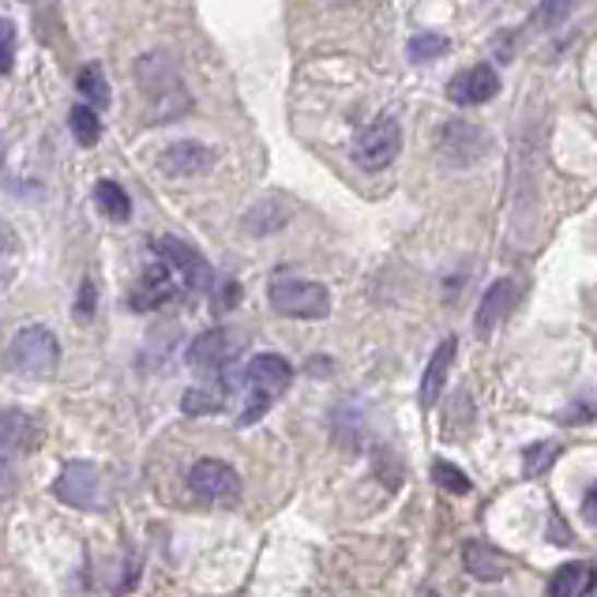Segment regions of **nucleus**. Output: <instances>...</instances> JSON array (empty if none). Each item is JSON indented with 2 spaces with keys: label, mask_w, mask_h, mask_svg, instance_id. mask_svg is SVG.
I'll return each mask as SVG.
<instances>
[{
  "label": "nucleus",
  "mask_w": 597,
  "mask_h": 597,
  "mask_svg": "<svg viewBox=\"0 0 597 597\" xmlns=\"http://www.w3.org/2000/svg\"><path fill=\"white\" fill-rule=\"evenodd\" d=\"M275 403L271 395H263V391H249V406H244V414H241V425H252V421H260L263 414H267V406Z\"/></svg>",
  "instance_id": "obj_30"
},
{
  "label": "nucleus",
  "mask_w": 597,
  "mask_h": 597,
  "mask_svg": "<svg viewBox=\"0 0 597 597\" xmlns=\"http://www.w3.org/2000/svg\"><path fill=\"white\" fill-rule=\"evenodd\" d=\"M177 297V275L169 263L155 260L147 271H143V278L135 283L132 297H128V305H132L135 312H158L166 309L169 301Z\"/></svg>",
  "instance_id": "obj_9"
},
{
  "label": "nucleus",
  "mask_w": 597,
  "mask_h": 597,
  "mask_svg": "<svg viewBox=\"0 0 597 597\" xmlns=\"http://www.w3.org/2000/svg\"><path fill=\"white\" fill-rule=\"evenodd\" d=\"M597 586V568L590 560H578V564L557 568V575L549 578V597H590Z\"/></svg>",
  "instance_id": "obj_19"
},
{
  "label": "nucleus",
  "mask_w": 597,
  "mask_h": 597,
  "mask_svg": "<svg viewBox=\"0 0 597 597\" xmlns=\"http://www.w3.org/2000/svg\"><path fill=\"white\" fill-rule=\"evenodd\" d=\"M135 87L147 95V121L162 124V121H177L192 109V95L184 91V80L177 72V61L166 53V49H155V53L140 57L135 61Z\"/></svg>",
  "instance_id": "obj_1"
},
{
  "label": "nucleus",
  "mask_w": 597,
  "mask_h": 597,
  "mask_svg": "<svg viewBox=\"0 0 597 597\" xmlns=\"http://www.w3.org/2000/svg\"><path fill=\"white\" fill-rule=\"evenodd\" d=\"M497 95H500V75L492 64H474L447 83V98L455 106H485V102H492Z\"/></svg>",
  "instance_id": "obj_11"
},
{
  "label": "nucleus",
  "mask_w": 597,
  "mask_h": 597,
  "mask_svg": "<svg viewBox=\"0 0 597 597\" xmlns=\"http://www.w3.org/2000/svg\"><path fill=\"white\" fill-rule=\"evenodd\" d=\"M8 369L12 372H23V377H53L57 365H61V343L49 327L41 323H31V327H20L8 343V354H4Z\"/></svg>",
  "instance_id": "obj_2"
},
{
  "label": "nucleus",
  "mask_w": 597,
  "mask_h": 597,
  "mask_svg": "<svg viewBox=\"0 0 597 597\" xmlns=\"http://www.w3.org/2000/svg\"><path fill=\"white\" fill-rule=\"evenodd\" d=\"M289 215H294V211H289V203L283 195H260V200L241 215V229L249 237H271V234H278V229H286Z\"/></svg>",
  "instance_id": "obj_14"
},
{
  "label": "nucleus",
  "mask_w": 597,
  "mask_h": 597,
  "mask_svg": "<svg viewBox=\"0 0 597 597\" xmlns=\"http://www.w3.org/2000/svg\"><path fill=\"white\" fill-rule=\"evenodd\" d=\"M515 301H518V283H515V278H497V283L485 289L481 305H477V315H474L477 335H481V338L492 335V331H497L500 323L511 315Z\"/></svg>",
  "instance_id": "obj_12"
},
{
  "label": "nucleus",
  "mask_w": 597,
  "mask_h": 597,
  "mask_svg": "<svg viewBox=\"0 0 597 597\" xmlns=\"http://www.w3.org/2000/svg\"><path fill=\"white\" fill-rule=\"evenodd\" d=\"M155 252L162 263H169L174 267V275L184 278V286L189 289H200V294H211V286H215V275H211V263L203 260L200 252L192 249V244H184L181 237H158L155 241Z\"/></svg>",
  "instance_id": "obj_6"
},
{
  "label": "nucleus",
  "mask_w": 597,
  "mask_h": 597,
  "mask_svg": "<svg viewBox=\"0 0 597 597\" xmlns=\"http://www.w3.org/2000/svg\"><path fill=\"white\" fill-rule=\"evenodd\" d=\"M440 158L455 169H466L470 162H477L489 151V135L481 132L477 124H466V121H447L440 128V143H437Z\"/></svg>",
  "instance_id": "obj_8"
},
{
  "label": "nucleus",
  "mask_w": 597,
  "mask_h": 597,
  "mask_svg": "<svg viewBox=\"0 0 597 597\" xmlns=\"http://www.w3.org/2000/svg\"><path fill=\"white\" fill-rule=\"evenodd\" d=\"M583 515H586V523L597 526V485H590V489H586V497H583Z\"/></svg>",
  "instance_id": "obj_33"
},
{
  "label": "nucleus",
  "mask_w": 597,
  "mask_h": 597,
  "mask_svg": "<svg viewBox=\"0 0 597 597\" xmlns=\"http://www.w3.org/2000/svg\"><path fill=\"white\" fill-rule=\"evenodd\" d=\"M68 128H72L75 143L80 147H95V143L102 140V121H98V109L95 106H75L72 114H68Z\"/></svg>",
  "instance_id": "obj_22"
},
{
  "label": "nucleus",
  "mask_w": 597,
  "mask_h": 597,
  "mask_svg": "<svg viewBox=\"0 0 597 597\" xmlns=\"http://www.w3.org/2000/svg\"><path fill=\"white\" fill-rule=\"evenodd\" d=\"M15 64V23L0 15V75H8Z\"/></svg>",
  "instance_id": "obj_28"
},
{
  "label": "nucleus",
  "mask_w": 597,
  "mask_h": 597,
  "mask_svg": "<svg viewBox=\"0 0 597 597\" xmlns=\"http://www.w3.org/2000/svg\"><path fill=\"white\" fill-rule=\"evenodd\" d=\"M432 481H437L443 492H451V497H466V492L474 489L470 477L458 470V466L443 463V458H440V463H432Z\"/></svg>",
  "instance_id": "obj_27"
},
{
  "label": "nucleus",
  "mask_w": 597,
  "mask_h": 597,
  "mask_svg": "<svg viewBox=\"0 0 597 597\" xmlns=\"http://www.w3.org/2000/svg\"><path fill=\"white\" fill-rule=\"evenodd\" d=\"M38 447V425L23 409H0V455H23Z\"/></svg>",
  "instance_id": "obj_15"
},
{
  "label": "nucleus",
  "mask_w": 597,
  "mask_h": 597,
  "mask_svg": "<svg viewBox=\"0 0 597 597\" xmlns=\"http://www.w3.org/2000/svg\"><path fill=\"white\" fill-rule=\"evenodd\" d=\"M229 357H234V335L222 327L203 331V335L189 346V365L200 372H218Z\"/></svg>",
  "instance_id": "obj_16"
},
{
  "label": "nucleus",
  "mask_w": 597,
  "mask_h": 597,
  "mask_svg": "<svg viewBox=\"0 0 597 597\" xmlns=\"http://www.w3.org/2000/svg\"><path fill=\"white\" fill-rule=\"evenodd\" d=\"M95 283L91 278H83V286H80V297H75V315H80L83 323L87 320H95Z\"/></svg>",
  "instance_id": "obj_29"
},
{
  "label": "nucleus",
  "mask_w": 597,
  "mask_h": 597,
  "mask_svg": "<svg viewBox=\"0 0 597 597\" xmlns=\"http://www.w3.org/2000/svg\"><path fill=\"white\" fill-rule=\"evenodd\" d=\"M226 406V395H222V387H189L181 398V409L192 417H207V414H218V409Z\"/></svg>",
  "instance_id": "obj_23"
},
{
  "label": "nucleus",
  "mask_w": 597,
  "mask_h": 597,
  "mask_svg": "<svg viewBox=\"0 0 597 597\" xmlns=\"http://www.w3.org/2000/svg\"><path fill=\"white\" fill-rule=\"evenodd\" d=\"M331 4H354V0H331Z\"/></svg>",
  "instance_id": "obj_35"
},
{
  "label": "nucleus",
  "mask_w": 597,
  "mask_h": 597,
  "mask_svg": "<svg viewBox=\"0 0 597 597\" xmlns=\"http://www.w3.org/2000/svg\"><path fill=\"white\" fill-rule=\"evenodd\" d=\"M75 87H80V95L87 98V106H95V109H106L109 106V80L102 75V68L98 64H83L80 68V75H75Z\"/></svg>",
  "instance_id": "obj_21"
},
{
  "label": "nucleus",
  "mask_w": 597,
  "mask_h": 597,
  "mask_svg": "<svg viewBox=\"0 0 597 597\" xmlns=\"http://www.w3.org/2000/svg\"><path fill=\"white\" fill-rule=\"evenodd\" d=\"M215 162H218V155L207 147V143L177 140V143H169V147L162 151L158 166H162V174L166 177H200V174H207V169H215Z\"/></svg>",
  "instance_id": "obj_10"
},
{
  "label": "nucleus",
  "mask_w": 597,
  "mask_h": 597,
  "mask_svg": "<svg viewBox=\"0 0 597 597\" xmlns=\"http://www.w3.org/2000/svg\"><path fill=\"white\" fill-rule=\"evenodd\" d=\"M267 301L278 315H289V320H323L331 312L327 286L309 283V278H275L267 286Z\"/></svg>",
  "instance_id": "obj_3"
},
{
  "label": "nucleus",
  "mask_w": 597,
  "mask_h": 597,
  "mask_svg": "<svg viewBox=\"0 0 597 597\" xmlns=\"http://www.w3.org/2000/svg\"><path fill=\"white\" fill-rule=\"evenodd\" d=\"M425 597H437V594H425Z\"/></svg>",
  "instance_id": "obj_36"
},
{
  "label": "nucleus",
  "mask_w": 597,
  "mask_h": 597,
  "mask_svg": "<svg viewBox=\"0 0 597 597\" xmlns=\"http://www.w3.org/2000/svg\"><path fill=\"white\" fill-rule=\"evenodd\" d=\"M244 380H249L252 391H263V395L278 398L289 387V380H294V369H289V361L283 354H255L249 361V369H244Z\"/></svg>",
  "instance_id": "obj_13"
},
{
  "label": "nucleus",
  "mask_w": 597,
  "mask_h": 597,
  "mask_svg": "<svg viewBox=\"0 0 597 597\" xmlns=\"http://www.w3.org/2000/svg\"><path fill=\"white\" fill-rule=\"evenodd\" d=\"M403 151V128H398L395 117H380L369 128H361V135L354 140V162L369 174L391 166Z\"/></svg>",
  "instance_id": "obj_4"
},
{
  "label": "nucleus",
  "mask_w": 597,
  "mask_h": 597,
  "mask_svg": "<svg viewBox=\"0 0 597 597\" xmlns=\"http://www.w3.org/2000/svg\"><path fill=\"white\" fill-rule=\"evenodd\" d=\"M578 0H541V4L534 8V27L541 31H557L560 23L571 20V12H575Z\"/></svg>",
  "instance_id": "obj_25"
},
{
  "label": "nucleus",
  "mask_w": 597,
  "mask_h": 597,
  "mask_svg": "<svg viewBox=\"0 0 597 597\" xmlns=\"http://www.w3.org/2000/svg\"><path fill=\"white\" fill-rule=\"evenodd\" d=\"M237 301H241V286H237V283H222V286H218V301H215V312H226V309H234Z\"/></svg>",
  "instance_id": "obj_31"
},
{
  "label": "nucleus",
  "mask_w": 597,
  "mask_h": 597,
  "mask_svg": "<svg viewBox=\"0 0 597 597\" xmlns=\"http://www.w3.org/2000/svg\"><path fill=\"white\" fill-rule=\"evenodd\" d=\"M189 489L203 503H234L241 497V477L222 458H200L189 470Z\"/></svg>",
  "instance_id": "obj_5"
},
{
  "label": "nucleus",
  "mask_w": 597,
  "mask_h": 597,
  "mask_svg": "<svg viewBox=\"0 0 597 597\" xmlns=\"http://www.w3.org/2000/svg\"><path fill=\"white\" fill-rule=\"evenodd\" d=\"M53 497L68 508L95 511L102 500V470L95 463H68L53 481Z\"/></svg>",
  "instance_id": "obj_7"
},
{
  "label": "nucleus",
  "mask_w": 597,
  "mask_h": 597,
  "mask_svg": "<svg viewBox=\"0 0 597 597\" xmlns=\"http://www.w3.org/2000/svg\"><path fill=\"white\" fill-rule=\"evenodd\" d=\"M557 458H560V443H552V440L530 443V447L523 451V470H526V477H537V474L549 470Z\"/></svg>",
  "instance_id": "obj_26"
},
{
  "label": "nucleus",
  "mask_w": 597,
  "mask_h": 597,
  "mask_svg": "<svg viewBox=\"0 0 597 597\" xmlns=\"http://www.w3.org/2000/svg\"><path fill=\"white\" fill-rule=\"evenodd\" d=\"M447 49H451V41L443 38V34H417V38H409L406 57L414 64H429V61H440Z\"/></svg>",
  "instance_id": "obj_24"
},
{
  "label": "nucleus",
  "mask_w": 597,
  "mask_h": 597,
  "mask_svg": "<svg viewBox=\"0 0 597 597\" xmlns=\"http://www.w3.org/2000/svg\"><path fill=\"white\" fill-rule=\"evenodd\" d=\"M95 200H98V211L109 222H128V215H132V200H128V192L117 181H98Z\"/></svg>",
  "instance_id": "obj_20"
},
{
  "label": "nucleus",
  "mask_w": 597,
  "mask_h": 597,
  "mask_svg": "<svg viewBox=\"0 0 597 597\" xmlns=\"http://www.w3.org/2000/svg\"><path fill=\"white\" fill-rule=\"evenodd\" d=\"M463 564L474 578H481V583H500V578L508 575L511 560L503 557L500 549H492L489 541H466L463 545Z\"/></svg>",
  "instance_id": "obj_17"
},
{
  "label": "nucleus",
  "mask_w": 597,
  "mask_h": 597,
  "mask_svg": "<svg viewBox=\"0 0 597 597\" xmlns=\"http://www.w3.org/2000/svg\"><path fill=\"white\" fill-rule=\"evenodd\" d=\"M12 492H15V470L8 466V458L0 455V503L12 497Z\"/></svg>",
  "instance_id": "obj_32"
},
{
  "label": "nucleus",
  "mask_w": 597,
  "mask_h": 597,
  "mask_svg": "<svg viewBox=\"0 0 597 597\" xmlns=\"http://www.w3.org/2000/svg\"><path fill=\"white\" fill-rule=\"evenodd\" d=\"M455 349H458L455 338H443V343L437 346V354H432L429 369H425V377H421V395H417L425 409L437 406L443 383H447V377H451V365H455Z\"/></svg>",
  "instance_id": "obj_18"
},
{
  "label": "nucleus",
  "mask_w": 597,
  "mask_h": 597,
  "mask_svg": "<svg viewBox=\"0 0 597 597\" xmlns=\"http://www.w3.org/2000/svg\"><path fill=\"white\" fill-rule=\"evenodd\" d=\"M0 229H4V226H0ZM8 244H12V237H4V234H0V249H8Z\"/></svg>",
  "instance_id": "obj_34"
}]
</instances>
